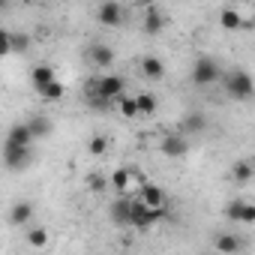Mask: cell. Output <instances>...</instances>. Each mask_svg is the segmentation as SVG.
I'll use <instances>...</instances> for the list:
<instances>
[{
	"label": "cell",
	"mask_w": 255,
	"mask_h": 255,
	"mask_svg": "<svg viewBox=\"0 0 255 255\" xmlns=\"http://www.w3.org/2000/svg\"><path fill=\"white\" fill-rule=\"evenodd\" d=\"M84 93H93V96H99V99H105V102L114 105V102L123 96V78H117V75H99V78H90L87 87H84Z\"/></svg>",
	"instance_id": "1"
},
{
	"label": "cell",
	"mask_w": 255,
	"mask_h": 255,
	"mask_svg": "<svg viewBox=\"0 0 255 255\" xmlns=\"http://www.w3.org/2000/svg\"><path fill=\"white\" fill-rule=\"evenodd\" d=\"M168 216V207H144L138 198H132V207H129V225L135 228H150L156 225L159 219Z\"/></svg>",
	"instance_id": "2"
},
{
	"label": "cell",
	"mask_w": 255,
	"mask_h": 255,
	"mask_svg": "<svg viewBox=\"0 0 255 255\" xmlns=\"http://www.w3.org/2000/svg\"><path fill=\"white\" fill-rule=\"evenodd\" d=\"M219 78H222V66H219L213 57L201 54V57L192 63V81H195L198 87H207V84H213V81H219Z\"/></svg>",
	"instance_id": "3"
},
{
	"label": "cell",
	"mask_w": 255,
	"mask_h": 255,
	"mask_svg": "<svg viewBox=\"0 0 255 255\" xmlns=\"http://www.w3.org/2000/svg\"><path fill=\"white\" fill-rule=\"evenodd\" d=\"M225 90H228L231 99L246 102V99L252 96V78H249L243 69H231V72L225 75Z\"/></svg>",
	"instance_id": "4"
},
{
	"label": "cell",
	"mask_w": 255,
	"mask_h": 255,
	"mask_svg": "<svg viewBox=\"0 0 255 255\" xmlns=\"http://www.w3.org/2000/svg\"><path fill=\"white\" fill-rule=\"evenodd\" d=\"M33 162V147H6L3 144V165L9 171H27Z\"/></svg>",
	"instance_id": "5"
},
{
	"label": "cell",
	"mask_w": 255,
	"mask_h": 255,
	"mask_svg": "<svg viewBox=\"0 0 255 255\" xmlns=\"http://www.w3.org/2000/svg\"><path fill=\"white\" fill-rule=\"evenodd\" d=\"M225 216H228L231 222H255V204L234 198V201L225 204Z\"/></svg>",
	"instance_id": "6"
},
{
	"label": "cell",
	"mask_w": 255,
	"mask_h": 255,
	"mask_svg": "<svg viewBox=\"0 0 255 255\" xmlns=\"http://www.w3.org/2000/svg\"><path fill=\"white\" fill-rule=\"evenodd\" d=\"M96 18H99V24L117 27V24H123V6L117 0H105V3H99V9H96Z\"/></svg>",
	"instance_id": "7"
},
{
	"label": "cell",
	"mask_w": 255,
	"mask_h": 255,
	"mask_svg": "<svg viewBox=\"0 0 255 255\" xmlns=\"http://www.w3.org/2000/svg\"><path fill=\"white\" fill-rule=\"evenodd\" d=\"M87 57H90V63H93L96 69H111V66H114V48L105 45V42L90 45V48H87Z\"/></svg>",
	"instance_id": "8"
},
{
	"label": "cell",
	"mask_w": 255,
	"mask_h": 255,
	"mask_svg": "<svg viewBox=\"0 0 255 255\" xmlns=\"http://www.w3.org/2000/svg\"><path fill=\"white\" fill-rule=\"evenodd\" d=\"M6 147H33V135L27 129V123H12L6 132Z\"/></svg>",
	"instance_id": "9"
},
{
	"label": "cell",
	"mask_w": 255,
	"mask_h": 255,
	"mask_svg": "<svg viewBox=\"0 0 255 255\" xmlns=\"http://www.w3.org/2000/svg\"><path fill=\"white\" fill-rule=\"evenodd\" d=\"M159 150H162L165 156H171V159H180V156H186L189 144H186V138H183L180 132H171V135H165V138H162Z\"/></svg>",
	"instance_id": "10"
},
{
	"label": "cell",
	"mask_w": 255,
	"mask_h": 255,
	"mask_svg": "<svg viewBox=\"0 0 255 255\" xmlns=\"http://www.w3.org/2000/svg\"><path fill=\"white\" fill-rule=\"evenodd\" d=\"M129 207H132V198L129 195H120L111 207H108V219L114 222V225H129Z\"/></svg>",
	"instance_id": "11"
},
{
	"label": "cell",
	"mask_w": 255,
	"mask_h": 255,
	"mask_svg": "<svg viewBox=\"0 0 255 255\" xmlns=\"http://www.w3.org/2000/svg\"><path fill=\"white\" fill-rule=\"evenodd\" d=\"M138 201H141L144 207H165L168 195H165V189H162V186H153V183H147V186H141V192H138Z\"/></svg>",
	"instance_id": "12"
},
{
	"label": "cell",
	"mask_w": 255,
	"mask_h": 255,
	"mask_svg": "<svg viewBox=\"0 0 255 255\" xmlns=\"http://www.w3.org/2000/svg\"><path fill=\"white\" fill-rule=\"evenodd\" d=\"M33 216H36V207H33L30 201H15V204L9 207V222H12V225H27Z\"/></svg>",
	"instance_id": "13"
},
{
	"label": "cell",
	"mask_w": 255,
	"mask_h": 255,
	"mask_svg": "<svg viewBox=\"0 0 255 255\" xmlns=\"http://www.w3.org/2000/svg\"><path fill=\"white\" fill-rule=\"evenodd\" d=\"M216 249L222 255H237L243 249V237L240 234H231V231H222V234H216Z\"/></svg>",
	"instance_id": "14"
},
{
	"label": "cell",
	"mask_w": 255,
	"mask_h": 255,
	"mask_svg": "<svg viewBox=\"0 0 255 255\" xmlns=\"http://www.w3.org/2000/svg\"><path fill=\"white\" fill-rule=\"evenodd\" d=\"M219 21H222V27L225 30H240V27H252V21L249 18H243L237 9H231V6H225L222 12H219Z\"/></svg>",
	"instance_id": "15"
},
{
	"label": "cell",
	"mask_w": 255,
	"mask_h": 255,
	"mask_svg": "<svg viewBox=\"0 0 255 255\" xmlns=\"http://www.w3.org/2000/svg\"><path fill=\"white\" fill-rule=\"evenodd\" d=\"M162 27H165V12H162L159 6H147V15H144V33L156 36V33H162Z\"/></svg>",
	"instance_id": "16"
},
{
	"label": "cell",
	"mask_w": 255,
	"mask_h": 255,
	"mask_svg": "<svg viewBox=\"0 0 255 255\" xmlns=\"http://www.w3.org/2000/svg\"><path fill=\"white\" fill-rule=\"evenodd\" d=\"M207 129V117L201 114V111H192V114H186L183 117V123H180V135L186 138L189 132H204Z\"/></svg>",
	"instance_id": "17"
},
{
	"label": "cell",
	"mask_w": 255,
	"mask_h": 255,
	"mask_svg": "<svg viewBox=\"0 0 255 255\" xmlns=\"http://www.w3.org/2000/svg\"><path fill=\"white\" fill-rule=\"evenodd\" d=\"M27 129H30L33 141H36V138H48V135H51V120L42 117V114H33V117L27 120Z\"/></svg>",
	"instance_id": "18"
},
{
	"label": "cell",
	"mask_w": 255,
	"mask_h": 255,
	"mask_svg": "<svg viewBox=\"0 0 255 255\" xmlns=\"http://www.w3.org/2000/svg\"><path fill=\"white\" fill-rule=\"evenodd\" d=\"M132 180H138V174H135L132 168H117V171L111 174V189H114V192H126Z\"/></svg>",
	"instance_id": "19"
},
{
	"label": "cell",
	"mask_w": 255,
	"mask_h": 255,
	"mask_svg": "<svg viewBox=\"0 0 255 255\" xmlns=\"http://www.w3.org/2000/svg\"><path fill=\"white\" fill-rule=\"evenodd\" d=\"M141 72H144L150 81H159V78L165 75V63H162L159 57H153V54H150V57H144V60H141Z\"/></svg>",
	"instance_id": "20"
},
{
	"label": "cell",
	"mask_w": 255,
	"mask_h": 255,
	"mask_svg": "<svg viewBox=\"0 0 255 255\" xmlns=\"http://www.w3.org/2000/svg\"><path fill=\"white\" fill-rule=\"evenodd\" d=\"M30 78H33V87L39 90V87H45V84H51V81H54V69H51L48 63H39V66H33Z\"/></svg>",
	"instance_id": "21"
},
{
	"label": "cell",
	"mask_w": 255,
	"mask_h": 255,
	"mask_svg": "<svg viewBox=\"0 0 255 255\" xmlns=\"http://www.w3.org/2000/svg\"><path fill=\"white\" fill-rule=\"evenodd\" d=\"M63 93H66V87L54 78L51 84H45V87H39V99L42 102H57V99H63Z\"/></svg>",
	"instance_id": "22"
},
{
	"label": "cell",
	"mask_w": 255,
	"mask_h": 255,
	"mask_svg": "<svg viewBox=\"0 0 255 255\" xmlns=\"http://www.w3.org/2000/svg\"><path fill=\"white\" fill-rule=\"evenodd\" d=\"M135 108H138V114H153L159 108V99L153 93H138L135 96Z\"/></svg>",
	"instance_id": "23"
},
{
	"label": "cell",
	"mask_w": 255,
	"mask_h": 255,
	"mask_svg": "<svg viewBox=\"0 0 255 255\" xmlns=\"http://www.w3.org/2000/svg\"><path fill=\"white\" fill-rule=\"evenodd\" d=\"M231 177H234L237 183H249V180H252V162H249V159L234 162V165H231Z\"/></svg>",
	"instance_id": "24"
},
{
	"label": "cell",
	"mask_w": 255,
	"mask_h": 255,
	"mask_svg": "<svg viewBox=\"0 0 255 255\" xmlns=\"http://www.w3.org/2000/svg\"><path fill=\"white\" fill-rule=\"evenodd\" d=\"M9 48H12L15 54H27V51H30V36H27V33H21V30L9 33Z\"/></svg>",
	"instance_id": "25"
},
{
	"label": "cell",
	"mask_w": 255,
	"mask_h": 255,
	"mask_svg": "<svg viewBox=\"0 0 255 255\" xmlns=\"http://www.w3.org/2000/svg\"><path fill=\"white\" fill-rule=\"evenodd\" d=\"M48 243V231L42 228V225H36V228H30L27 231V246H33V249H42Z\"/></svg>",
	"instance_id": "26"
},
{
	"label": "cell",
	"mask_w": 255,
	"mask_h": 255,
	"mask_svg": "<svg viewBox=\"0 0 255 255\" xmlns=\"http://www.w3.org/2000/svg\"><path fill=\"white\" fill-rule=\"evenodd\" d=\"M117 108H120L123 117H135V114H138V108H135V96H120V99H117Z\"/></svg>",
	"instance_id": "27"
},
{
	"label": "cell",
	"mask_w": 255,
	"mask_h": 255,
	"mask_svg": "<svg viewBox=\"0 0 255 255\" xmlns=\"http://www.w3.org/2000/svg\"><path fill=\"white\" fill-rule=\"evenodd\" d=\"M87 150H90L93 156H102V153L108 150V135H93V138L87 141Z\"/></svg>",
	"instance_id": "28"
},
{
	"label": "cell",
	"mask_w": 255,
	"mask_h": 255,
	"mask_svg": "<svg viewBox=\"0 0 255 255\" xmlns=\"http://www.w3.org/2000/svg\"><path fill=\"white\" fill-rule=\"evenodd\" d=\"M6 54H12V48H9V30L0 27V57H6Z\"/></svg>",
	"instance_id": "29"
},
{
	"label": "cell",
	"mask_w": 255,
	"mask_h": 255,
	"mask_svg": "<svg viewBox=\"0 0 255 255\" xmlns=\"http://www.w3.org/2000/svg\"><path fill=\"white\" fill-rule=\"evenodd\" d=\"M87 186H90L93 192H102V189H105V180H102L99 174H90V177H87Z\"/></svg>",
	"instance_id": "30"
},
{
	"label": "cell",
	"mask_w": 255,
	"mask_h": 255,
	"mask_svg": "<svg viewBox=\"0 0 255 255\" xmlns=\"http://www.w3.org/2000/svg\"><path fill=\"white\" fill-rule=\"evenodd\" d=\"M0 9H3V3H0Z\"/></svg>",
	"instance_id": "31"
}]
</instances>
